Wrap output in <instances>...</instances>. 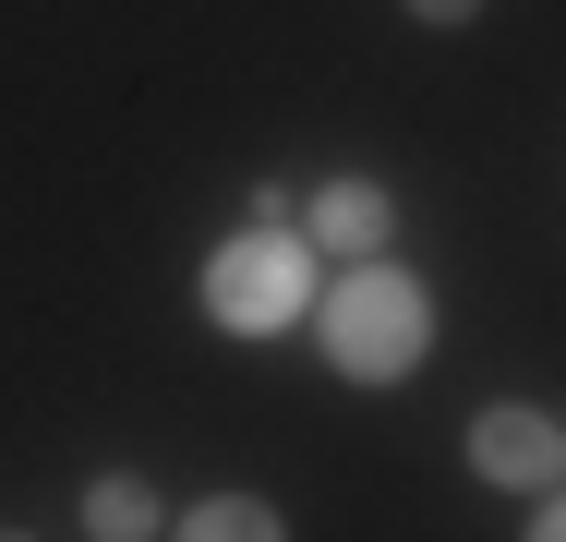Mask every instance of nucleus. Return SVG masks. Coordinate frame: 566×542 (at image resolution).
Wrapping results in <instances>:
<instances>
[{
  "label": "nucleus",
  "instance_id": "nucleus-2",
  "mask_svg": "<svg viewBox=\"0 0 566 542\" xmlns=\"http://www.w3.org/2000/svg\"><path fill=\"white\" fill-rule=\"evenodd\" d=\"M206 325L218 337H290V325L314 314V241L302 229H241L206 253Z\"/></svg>",
  "mask_w": 566,
  "mask_h": 542
},
{
  "label": "nucleus",
  "instance_id": "nucleus-6",
  "mask_svg": "<svg viewBox=\"0 0 566 542\" xmlns=\"http://www.w3.org/2000/svg\"><path fill=\"white\" fill-rule=\"evenodd\" d=\"M85 531L97 542H145V531H169V507L145 494V470H97V482H85Z\"/></svg>",
  "mask_w": 566,
  "mask_h": 542
},
{
  "label": "nucleus",
  "instance_id": "nucleus-7",
  "mask_svg": "<svg viewBox=\"0 0 566 542\" xmlns=\"http://www.w3.org/2000/svg\"><path fill=\"white\" fill-rule=\"evenodd\" d=\"M410 24H482V0H398Z\"/></svg>",
  "mask_w": 566,
  "mask_h": 542
},
{
  "label": "nucleus",
  "instance_id": "nucleus-1",
  "mask_svg": "<svg viewBox=\"0 0 566 542\" xmlns=\"http://www.w3.org/2000/svg\"><path fill=\"white\" fill-rule=\"evenodd\" d=\"M302 325H314V350H326L338 386H410L434 362V290L410 265H386V253H349L338 290H314Z\"/></svg>",
  "mask_w": 566,
  "mask_h": 542
},
{
  "label": "nucleus",
  "instance_id": "nucleus-4",
  "mask_svg": "<svg viewBox=\"0 0 566 542\" xmlns=\"http://www.w3.org/2000/svg\"><path fill=\"white\" fill-rule=\"evenodd\" d=\"M386 229H398V194L374 169H338L302 194V241H326V253H386Z\"/></svg>",
  "mask_w": 566,
  "mask_h": 542
},
{
  "label": "nucleus",
  "instance_id": "nucleus-5",
  "mask_svg": "<svg viewBox=\"0 0 566 542\" xmlns=\"http://www.w3.org/2000/svg\"><path fill=\"white\" fill-rule=\"evenodd\" d=\"M169 531H181V542H277L290 519H277L265 494H241V482H218V494H193V507H181Z\"/></svg>",
  "mask_w": 566,
  "mask_h": 542
},
{
  "label": "nucleus",
  "instance_id": "nucleus-8",
  "mask_svg": "<svg viewBox=\"0 0 566 542\" xmlns=\"http://www.w3.org/2000/svg\"><path fill=\"white\" fill-rule=\"evenodd\" d=\"M531 542H566V470L543 482V519H531Z\"/></svg>",
  "mask_w": 566,
  "mask_h": 542
},
{
  "label": "nucleus",
  "instance_id": "nucleus-3",
  "mask_svg": "<svg viewBox=\"0 0 566 542\" xmlns=\"http://www.w3.org/2000/svg\"><path fill=\"white\" fill-rule=\"evenodd\" d=\"M470 470H482L494 494H543L566 470V423L531 410V398H482V410H470Z\"/></svg>",
  "mask_w": 566,
  "mask_h": 542
}]
</instances>
